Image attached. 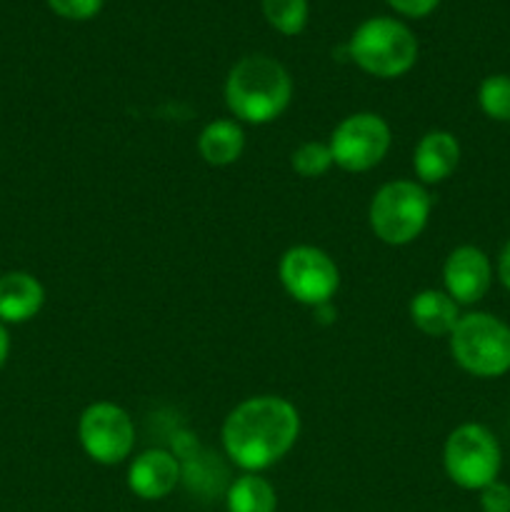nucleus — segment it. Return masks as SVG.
Here are the masks:
<instances>
[{"label": "nucleus", "instance_id": "obj_1", "mask_svg": "<svg viewBox=\"0 0 510 512\" xmlns=\"http://www.w3.org/2000/svg\"><path fill=\"white\" fill-rule=\"evenodd\" d=\"M223 450L245 473H263L285 458L300 438V413L280 395H255L225 418Z\"/></svg>", "mask_w": 510, "mask_h": 512}, {"label": "nucleus", "instance_id": "obj_2", "mask_svg": "<svg viewBox=\"0 0 510 512\" xmlns=\"http://www.w3.org/2000/svg\"><path fill=\"white\" fill-rule=\"evenodd\" d=\"M293 78L268 55H245L225 78V105L238 123L268 125L288 110Z\"/></svg>", "mask_w": 510, "mask_h": 512}, {"label": "nucleus", "instance_id": "obj_3", "mask_svg": "<svg viewBox=\"0 0 510 512\" xmlns=\"http://www.w3.org/2000/svg\"><path fill=\"white\" fill-rule=\"evenodd\" d=\"M345 50L363 73L390 80L400 78L413 68L418 60V38L400 20L378 15V18L363 20L355 28Z\"/></svg>", "mask_w": 510, "mask_h": 512}, {"label": "nucleus", "instance_id": "obj_4", "mask_svg": "<svg viewBox=\"0 0 510 512\" xmlns=\"http://www.w3.org/2000/svg\"><path fill=\"white\" fill-rule=\"evenodd\" d=\"M433 198L423 183L390 180L375 190L368 208V223L375 238L393 248H403L420 238L430 220Z\"/></svg>", "mask_w": 510, "mask_h": 512}, {"label": "nucleus", "instance_id": "obj_5", "mask_svg": "<svg viewBox=\"0 0 510 512\" xmlns=\"http://www.w3.org/2000/svg\"><path fill=\"white\" fill-rule=\"evenodd\" d=\"M448 343L455 365L473 378H500L510 373V325L495 315H460Z\"/></svg>", "mask_w": 510, "mask_h": 512}, {"label": "nucleus", "instance_id": "obj_6", "mask_svg": "<svg viewBox=\"0 0 510 512\" xmlns=\"http://www.w3.org/2000/svg\"><path fill=\"white\" fill-rule=\"evenodd\" d=\"M443 468L450 483L463 490H483L498 480L500 445L485 425L465 423L448 435L443 448Z\"/></svg>", "mask_w": 510, "mask_h": 512}, {"label": "nucleus", "instance_id": "obj_7", "mask_svg": "<svg viewBox=\"0 0 510 512\" xmlns=\"http://www.w3.org/2000/svg\"><path fill=\"white\" fill-rule=\"evenodd\" d=\"M393 135L390 125L378 113H353L340 120L330 133L328 148L333 165L345 173H368L388 155Z\"/></svg>", "mask_w": 510, "mask_h": 512}, {"label": "nucleus", "instance_id": "obj_8", "mask_svg": "<svg viewBox=\"0 0 510 512\" xmlns=\"http://www.w3.org/2000/svg\"><path fill=\"white\" fill-rule=\"evenodd\" d=\"M278 278L285 293L308 308L328 305L340 288L338 265L315 245H295L285 250L278 263Z\"/></svg>", "mask_w": 510, "mask_h": 512}, {"label": "nucleus", "instance_id": "obj_9", "mask_svg": "<svg viewBox=\"0 0 510 512\" xmlns=\"http://www.w3.org/2000/svg\"><path fill=\"white\" fill-rule=\"evenodd\" d=\"M78 440L93 463L120 465L135 448L133 418L120 405L98 400L80 413Z\"/></svg>", "mask_w": 510, "mask_h": 512}, {"label": "nucleus", "instance_id": "obj_10", "mask_svg": "<svg viewBox=\"0 0 510 512\" xmlns=\"http://www.w3.org/2000/svg\"><path fill=\"white\" fill-rule=\"evenodd\" d=\"M445 293L458 305H475L485 298L493 283V265L488 255L475 245H460L445 258Z\"/></svg>", "mask_w": 510, "mask_h": 512}, {"label": "nucleus", "instance_id": "obj_11", "mask_svg": "<svg viewBox=\"0 0 510 512\" xmlns=\"http://www.w3.org/2000/svg\"><path fill=\"white\" fill-rule=\"evenodd\" d=\"M180 483V463L168 450H145L130 463L128 488L140 500L168 498Z\"/></svg>", "mask_w": 510, "mask_h": 512}, {"label": "nucleus", "instance_id": "obj_12", "mask_svg": "<svg viewBox=\"0 0 510 512\" xmlns=\"http://www.w3.org/2000/svg\"><path fill=\"white\" fill-rule=\"evenodd\" d=\"M460 143L448 130H428L413 150V168L418 183L438 185L458 170Z\"/></svg>", "mask_w": 510, "mask_h": 512}, {"label": "nucleus", "instance_id": "obj_13", "mask_svg": "<svg viewBox=\"0 0 510 512\" xmlns=\"http://www.w3.org/2000/svg\"><path fill=\"white\" fill-rule=\"evenodd\" d=\"M45 305V288L35 275L10 270L0 275V323L20 325L33 320Z\"/></svg>", "mask_w": 510, "mask_h": 512}, {"label": "nucleus", "instance_id": "obj_14", "mask_svg": "<svg viewBox=\"0 0 510 512\" xmlns=\"http://www.w3.org/2000/svg\"><path fill=\"white\" fill-rule=\"evenodd\" d=\"M410 320L428 338H448L460 320V305L445 290H420L410 298Z\"/></svg>", "mask_w": 510, "mask_h": 512}, {"label": "nucleus", "instance_id": "obj_15", "mask_svg": "<svg viewBox=\"0 0 510 512\" xmlns=\"http://www.w3.org/2000/svg\"><path fill=\"white\" fill-rule=\"evenodd\" d=\"M245 150V133L238 120H210L198 135V153L213 168H228L238 163Z\"/></svg>", "mask_w": 510, "mask_h": 512}, {"label": "nucleus", "instance_id": "obj_16", "mask_svg": "<svg viewBox=\"0 0 510 512\" xmlns=\"http://www.w3.org/2000/svg\"><path fill=\"white\" fill-rule=\"evenodd\" d=\"M228 512H275L278 495L275 488L260 473H243L228 485L225 493Z\"/></svg>", "mask_w": 510, "mask_h": 512}, {"label": "nucleus", "instance_id": "obj_17", "mask_svg": "<svg viewBox=\"0 0 510 512\" xmlns=\"http://www.w3.org/2000/svg\"><path fill=\"white\" fill-rule=\"evenodd\" d=\"M263 15L278 33L298 35L308 23V0H263Z\"/></svg>", "mask_w": 510, "mask_h": 512}, {"label": "nucleus", "instance_id": "obj_18", "mask_svg": "<svg viewBox=\"0 0 510 512\" xmlns=\"http://www.w3.org/2000/svg\"><path fill=\"white\" fill-rule=\"evenodd\" d=\"M478 105L495 123H510V75H488L478 88Z\"/></svg>", "mask_w": 510, "mask_h": 512}, {"label": "nucleus", "instance_id": "obj_19", "mask_svg": "<svg viewBox=\"0 0 510 512\" xmlns=\"http://www.w3.org/2000/svg\"><path fill=\"white\" fill-rule=\"evenodd\" d=\"M290 165L300 178H320L333 168V155H330L328 143H318V140H308L300 143L290 155Z\"/></svg>", "mask_w": 510, "mask_h": 512}, {"label": "nucleus", "instance_id": "obj_20", "mask_svg": "<svg viewBox=\"0 0 510 512\" xmlns=\"http://www.w3.org/2000/svg\"><path fill=\"white\" fill-rule=\"evenodd\" d=\"M48 5L65 20H90L100 13L103 0H48Z\"/></svg>", "mask_w": 510, "mask_h": 512}, {"label": "nucleus", "instance_id": "obj_21", "mask_svg": "<svg viewBox=\"0 0 510 512\" xmlns=\"http://www.w3.org/2000/svg\"><path fill=\"white\" fill-rule=\"evenodd\" d=\"M480 510L483 512H510V485L490 483L488 488L480 490Z\"/></svg>", "mask_w": 510, "mask_h": 512}, {"label": "nucleus", "instance_id": "obj_22", "mask_svg": "<svg viewBox=\"0 0 510 512\" xmlns=\"http://www.w3.org/2000/svg\"><path fill=\"white\" fill-rule=\"evenodd\" d=\"M385 3L393 5L398 13L408 15V18H425L438 8L440 0H385Z\"/></svg>", "mask_w": 510, "mask_h": 512}, {"label": "nucleus", "instance_id": "obj_23", "mask_svg": "<svg viewBox=\"0 0 510 512\" xmlns=\"http://www.w3.org/2000/svg\"><path fill=\"white\" fill-rule=\"evenodd\" d=\"M498 278L505 288L510 290V240L505 243V248L500 250V258H498Z\"/></svg>", "mask_w": 510, "mask_h": 512}, {"label": "nucleus", "instance_id": "obj_24", "mask_svg": "<svg viewBox=\"0 0 510 512\" xmlns=\"http://www.w3.org/2000/svg\"><path fill=\"white\" fill-rule=\"evenodd\" d=\"M8 355H10V335H8V328L0 323V370H3V365L8 363Z\"/></svg>", "mask_w": 510, "mask_h": 512}]
</instances>
